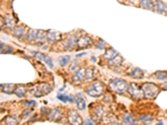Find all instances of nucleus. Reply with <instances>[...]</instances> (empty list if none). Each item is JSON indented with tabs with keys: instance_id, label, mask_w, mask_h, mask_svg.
I'll return each instance as SVG.
<instances>
[{
	"instance_id": "obj_1",
	"label": "nucleus",
	"mask_w": 167,
	"mask_h": 125,
	"mask_svg": "<svg viewBox=\"0 0 167 125\" xmlns=\"http://www.w3.org/2000/svg\"><path fill=\"white\" fill-rule=\"evenodd\" d=\"M142 90L143 93L147 98H155L158 95L160 92V88L157 85L154 84L152 83H145L142 85Z\"/></svg>"
},
{
	"instance_id": "obj_2",
	"label": "nucleus",
	"mask_w": 167,
	"mask_h": 125,
	"mask_svg": "<svg viewBox=\"0 0 167 125\" xmlns=\"http://www.w3.org/2000/svg\"><path fill=\"white\" fill-rule=\"evenodd\" d=\"M109 86L113 91H115L119 94H122L124 92H125L126 89L128 88V84L126 81L121 79H115L110 80Z\"/></svg>"
},
{
	"instance_id": "obj_3",
	"label": "nucleus",
	"mask_w": 167,
	"mask_h": 125,
	"mask_svg": "<svg viewBox=\"0 0 167 125\" xmlns=\"http://www.w3.org/2000/svg\"><path fill=\"white\" fill-rule=\"evenodd\" d=\"M104 90V86L101 82H95L87 89V94L91 97H100L103 94Z\"/></svg>"
},
{
	"instance_id": "obj_4",
	"label": "nucleus",
	"mask_w": 167,
	"mask_h": 125,
	"mask_svg": "<svg viewBox=\"0 0 167 125\" xmlns=\"http://www.w3.org/2000/svg\"><path fill=\"white\" fill-rule=\"evenodd\" d=\"M51 91V87L48 83H41L38 84L35 88H33L31 90V93L38 98H40L42 96L49 94Z\"/></svg>"
},
{
	"instance_id": "obj_5",
	"label": "nucleus",
	"mask_w": 167,
	"mask_h": 125,
	"mask_svg": "<svg viewBox=\"0 0 167 125\" xmlns=\"http://www.w3.org/2000/svg\"><path fill=\"white\" fill-rule=\"evenodd\" d=\"M128 91H129L130 94H131L133 98H141L145 95L142 88L135 83H131V85L128 87Z\"/></svg>"
},
{
	"instance_id": "obj_6",
	"label": "nucleus",
	"mask_w": 167,
	"mask_h": 125,
	"mask_svg": "<svg viewBox=\"0 0 167 125\" xmlns=\"http://www.w3.org/2000/svg\"><path fill=\"white\" fill-rule=\"evenodd\" d=\"M68 119L69 124L72 125H81L82 124V118L80 114L75 110H71L69 112Z\"/></svg>"
},
{
	"instance_id": "obj_7",
	"label": "nucleus",
	"mask_w": 167,
	"mask_h": 125,
	"mask_svg": "<svg viewBox=\"0 0 167 125\" xmlns=\"http://www.w3.org/2000/svg\"><path fill=\"white\" fill-rule=\"evenodd\" d=\"M154 8L155 9V11L160 13V14L167 13V3H164L161 0H156L155 4H154Z\"/></svg>"
},
{
	"instance_id": "obj_8",
	"label": "nucleus",
	"mask_w": 167,
	"mask_h": 125,
	"mask_svg": "<svg viewBox=\"0 0 167 125\" xmlns=\"http://www.w3.org/2000/svg\"><path fill=\"white\" fill-rule=\"evenodd\" d=\"M91 38L89 36H81V37L77 40V46L80 48H87L89 45L91 44Z\"/></svg>"
},
{
	"instance_id": "obj_9",
	"label": "nucleus",
	"mask_w": 167,
	"mask_h": 125,
	"mask_svg": "<svg viewBox=\"0 0 167 125\" xmlns=\"http://www.w3.org/2000/svg\"><path fill=\"white\" fill-rule=\"evenodd\" d=\"M65 46L68 50H73L77 46V38L74 36L69 37L65 43Z\"/></svg>"
},
{
	"instance_id": "obj_10",
	"label": "nucleus",
	"mask_w": 167,
	"mask_h": 125,
	"mask_svg": "<svg viewBox=\"0 0 167 125\" xmlns=\"http://www.w3.org/2000/svg\"><path fill=\"white\" fill-rule=\"evenodd\" d=\"M33 53L34 54V56H35L36 58L44 61V62H45V63L49 65V66H50V68H53V67H54L53 61H52V59H51L49 57H48V56L44 55V54H43V53H40V52H34Z\"/></svg>"
},
{
	"instance_id": "obj_11",
	"label": "nucleus",
	"mask_w": 167,
	"mask_h": 125,
	"mask_svg": "<svg viewBox=\"0 0 167 125\" xmlns=\"http://www.w3.org/2000/svg\"><path fill=\"white\" fill-rule=\"evenodd\" d=\"M62 118V113L58 109H54L49 111V118L53 121H58Z\"/></svg>"
},
{
	"instance_id": "obj_12",
	"label": "nucleus",
	"mask_w": 167,
	"mask_h": 125,
	"mask_svg": "<svg viewBox=\"0 0 167 125\" xmlns=\"http://www.w3.org/2000/svg\"><path fill=\"white\" fill-rule=\"evenodd\" d=\"M85 73H86V69L85 68H80V70H78L76 72V74L74 76V81L75 83H79L82 81L85 78Z\"/></svg>"
},
{
	"instance_id": "obj_13",
	"label": "nucleus",
	"mask_w": 167,
	"mask_h": 125,
	"mask_svg": "<svg viewBox=\"0 0 167 125\" xmlns=\"http://www.w3.org/2000/svg\"><path fill=\"white\" fill-rule=\"evenodd\" d=\"M122 118H123V122L124 125H135V118L132 114L125 113L123 115Z\"/></svg>"
},
{
	"instance_id": "obj_14",
	"label": "nucleus",
	"mask_w": 167,
	"mask_h": 125,
	"mask_svg": "<svg viewBox=\"0 0 167 125\" xmlns=\"http://www.w3.org/2000/svg\"><path fill=\"white\" fill-rule=\"evenodd\" d=\"M2 87V90L3 92H4L5 94H11L13 93H14L15 90V84H10V83H5V84H3V85H0Z\"/></svg>"
},
{
	"instance_id": "obj_15",
	"label": "nucleus",
	"mask_w": 167,
	"mask_h": 125,
	"mask_svg": "<svg viewBox=\"0 0 167 125\" xmlns=\"http://www.w3.org/2000/svg\"><path fill=\"white\" fill-rule=\"evenodd\" d=\"M47 39L49 42H55L58 39H60V33L56 31H50L48 34H47Z\"/></svg>"
},
{
	"instance_id": "obj_16",
	"label": "nucleus",
	"mask_w": 167,
	"mask_h": 125,
	"mask_svg": "<svg viewBox=\"0 0 167 125\" xmlns=\"http://www.w3.org/2000/svg\"><path fill=\"white\" fill-rule=\"evenodd\" d=\"M6 125H18L19 124V119L15 116H7L4 118Z\"/></svg>"
},
{
	"instance_id": "obj_17",
	"label": "nucleus",
	"mask_w": 167,
	"mask_h": 125,
	"mask_svg": "<svg viewBox=\"0 0 167 125\" xmlns=\"http://www.w3.org/2000/svg\"><path fill=\"white\" fill-rule=\"evenodd\" d=\"M104 108H103L102 106H99L98 108L95 109V113L93 116V118L95 121H99L100 118L102 117V115L104 114Z\"/></svg>"
},
{
	"instance_id": "obj_18",
	"label": "nucleus",
	"mask_w": 167,
	"mask_h": 125,
	"mask_svg": "<svg viewBox=\"0 0 167 125\" xmlns=\"http://www.w3.org/2000/svg\"><path fill=\"white\" fill-rule=\"evenodd\" d=\"M144 72L140 69V68H135L132 72H131V76L135 79H141L144 78Z\"/></svg>"
},
{
	"instance_id": "obj_19",
	"label": "nucleus",
	"mask_w": 167,
	"mask_h": 125,
	"mask_svg": "<svg viewBox=\"0 0 167 125\" xmlns=\"http://www.w3.org/2000/svg\"><path fill=\"white\" fill-rule=\"evenodd\" d=\"M122 61H123L122 57L120 56L119 54H117L114 59H112L111 60H109V64H110L111 66H119V65L121 64Z\"/></svg>"
},
{
	"instance_id": "obj_20",
	"label": "nucleus",
	"mask_w": 167,
	"mask_h": 125,
	"mask_svg": "<svg viewBox=\"0 0 167 125\" xmlns=\"http://www.w3.org/2000/svg\"><path fill=\"white\" fill-rule=\"evenodd\" d=\"M24 33H25V29L23 26H19V27L15 28L14 31V36L18 38H21L24 35Z\"/></svg>"
},
{
	"instance_id": "obj_21",
	"label": "nucleus",
	"mask_w": 167,
	"mask_h": 125,
	"mask_svg": "<svg viewBox=\"0 0 167 125\" xmlns=\"http://www.w3.org/2000/svg\"><path fill=\"white\" fill-rule=\"evenodd\" d=\"M118 54L117 51H115L114 48H109V49H107L105 53H104V58L106 59H109V60H111L112 59H114L115 56Z\"/></svg>"
},
{
	"instance_id": "obj_22",
	"label": "nucleus",
	"mask_w": 167,
	"mask_h": 125,
	"mask_svg": "<svg viewBox=\"0 0 167 125\" xmlns=\"http://www.w3.org/2000/svg\"><path fill=\"white\" fill-rule=\"evenodd\" d=\"M26 93H27V89H26V88H23L22 86H19V87L15 88L14 94L18 96V97H19V98L23 97V96L26 94Z\"/></svg>"
},
{
	"instance_id": "obj_23",
	"label": "nucleus",
	"mask_w": 167,
	"mask_h": 125,
	"mask_svg": "<svg viewBox=\"0 0 167 125\" xmlns=\"http://www.w3.org/2000/svg\"><path fill=\"white\" fill-rule=\"evenodd\" d=\"M140 7L145 9H151L154 7L151 0H141L140 1Z\"/></svg>"
},
{
	"instance_id": "obj_24",
	"label": "nucleus",
	"mask_w": 167,
	"mask_h": 125,
	"mask_svg": "<svg viewBox=\"0 0 167 125\" xmlns=\"http://www.w3.org/2000/svg\"><path fill=\"white\" fill-rule=\"evenodd\" d=\"M14 24V21L13 18L9 15H7L4 18V25L8 29H13Z\"/></svg>"
},
{
	"instance_id": "obj_25",
	"label": "nucleus",
	"mask_w": 167,
	"mask_h": 125,
	"mask_svg": "<svg viewBox=\"0 0 167 125\" xmlns=\"http://www.w3.org/2000/svg\"><path fill=\"white\" fill-rule=\"evenodd\" d=\"M70 59H71V57H70L69 55L62 56V57H60V58H59V59H58L59 64H60V65H61L62 67L66 66V65H67V64L69 63Z\"/></svg>"
},
{
	"instance_id": "obj_26",
	"label": "nucleus",
	"mask_w": 167,
	"mask_h": 125,
	"mask_svg": "<svg viewBox=\"0 0 167 125\" xmlns=\"http://www.w3.org/2000/svg\"><path fill=\"white\" fill-rule=\"evenodd\" d=\"M76 103H77V108L80 109V110H85V108H86V103L85 101L84 100V98H78L77 101H76Z\"/></svg>"
},
{
	"instance_id": "obj_27",
	"label": "nucleus",
	"mask_w": 167,
	"mask_h": 125,
	"mask_svg": "<svg viewBox=\"0 0 167 125\" xmlns=\"http://www.w3.org/2000/svg\"><path fill=\"white\" fill-rule=\"evenodd\" d=\"M47 37L46 32H44L43 30H37V35H36V40H44L45 38Z\"/></svg>"
},
{
	"instance_id": "obj_28",
	"label": "nucleus",
	"mask_w": 167,
	"mask_h": 125,
	"mask_svg": "<svg viewBox=\"0 0 167 125\" xmlns=\"http://www.w3.org/2000/svg\"><path fill=\"white\" fill-rule=\"evenodd\" d=\"M36 35H37V30L31 29L29 31V33L27 35V38L28 40H36Z\"/></svg>"
},
{
	"instance_id": "obj_29",
	"label": "nucleus",
	"mask_w": 167,
	"mask_h": 125,
	"mask_svg": "<svg viewBox=\"0 0 167 125\" xmlns=\"http://www.w3.org/2000/svg\"><path fill=\"white\" fill-rule=\"evenodd\" d=\"M155 75L156 79H158L159 80H166V79H167V73H166V72L159 71V72L155 73Z\"/></svg>"
},
{
	"instance_id": "obj_30",
	"label": "nucleus",
	"mask_w": 167,
	"mask_h": 125,
	"mask_svg": "<svg viewBox=\"0 0 167 125\" xmlns=\"http://www.w3.org/2000/svg\"><path fill=\"white\" fill-rule=\"evenodd\" d=\"M140 120L141 122H144V123H149V122H151L153 120V118L150 115H142L140 116Z\"/></svg>"
},
{
	"instance_id": "obj_31",
	"label": "nucleus",
	"mask_w": 167,
	"mask_h": 125,
	"mask_svg": "<svg viewBox=\"0 0 167 125\" xmlns=\"http://www.w3.org/2000/svg\"><path fill=\"white\" fill-rule=\"evenodd\" d=\"M85 78H87L88 79H92V78H93V70H92V69H90V68L86 69Z\"/></svg>"
},
{
	"instance_id": "obj_32",
	"label": "nucleus",
	"mask_w": 167,
	"mask_h": 125,
	"mask_svg": "<svg viewBox=\"0 0 167 125\" xmlns=\"http://www.w3.org/2000/svg\"><path fill=\"white\" fill-rule=\"evenodd\" d=\"M58 98L59 99V100H61L62 102H64V103H67V102H69V96L58 95Z\"/></svg>"
},
{
	"instance_id": "obj_33",
	"label": "nucleus",
	"mask_w": 167,
	"mask_h": 125,
	"mask_svg": "<svg viewBox=\"0 0 167 125\" xmlns=\"http://www.w3.org/2000/svg\"><path fill=\"white\" fill-rule=\"evenodd\" d=\"M69 69H70L71 71H76V70L78 69V64H77V63H75V62L72 63L70 67H69Z\"/></svg>"
},
{
	"instance_id": "obj_34",
	"label": "nucleus",
	"mask_w": 167,
	"mask_h": 125,
	"mask_svg": "<svg viewBox=\"0 0 167 125\" xmlns=\"http://www.w3.org/2000/svg\"><path fill=\"white\" fill-rule=\"evenodd\" d=\"M104 45H105V42H101V43H98L96 44V48H99V49H103L104 48Z\"/></svg>"
},
{
	"instance_id": "obj_35",
	"label": "nucleus",
	"mask_w": 167,
	"mask_h": 125,
	"mask_svg": "<svg viewBox=\"0 0 167 125\" xmlns=\"http://www.w3.org/2000/svg\"><path fill=\"white\" fill-rule=\"evenodd\" d=\"M30 113H31V112H30L29 110L25 111V112L23 113V118H26V117H28L29 114H30Z\"/></svg>"
},
{
	"instance_id": "obj_36",
	"label": "nucleus",
	"mask_w": 167,
	"mask_h": 125,
	"mask_svg": "<svg viewBox=\"0 0 167 125\" xmlns=\"http://www.w3.org/2000/svg\"><path fill=\"white\" fill-rule=\"evenodd\" d=\"M11 52H13V48H8L6 50H3V51L2 52L3 53H11Z\"/></svg>"
},
{
	"instance_id": "obj_37",
	"label": "nucleus",
	"mask_w": 167,
	"mask_h": 125,
	"mask_svg": "<svg viewBox=\"0 0 167 125\" xmlns=\"http://www.w3.org/2000/svg\"><path fill=\"white\" fill-rule=\"evenodd\" d=\"M3 25H4V19L2 18H0V30L3 27Z\"/></svg>"
},
{
	"instance_id": "obj_38",
	"label": "nucleus",
	"mask_w": 167,
	"mask_h": 125,
	"mask_svg": "<svg viewBox=\"0 0 167 125\" xmlns=\"http://www.w3.org/2000/svg\"><path fill=\"white\" fill-rule=\"evenodd\" d=\"M85 125H94L93 124V123L90 121V119H85Z\"/></svg>"
},
{
	"instance_id": "obj_39",
	"label": "nucleus",
	"mask_w": 167,
	"mask_h": 125,
	"mask_svg": "<svg viewBox=\"0 0 167 125\" xmlns=\"http://www.w3.org/2000/svg\"><path fill=\"white\" fill-rule=\"evenodd\" d=\"M25 103H26L25 104L30 105V106H32V105H35V102H34V101H26Z\"/></svg>"
},
{
	"instance_id": "obj_40",
	"label": "nucleus",
	"mask_w": 167,
	"mask_h": 125,
	"mask_svg": "<svg viewBox=\"0 0 167 125\" xmlns=\"http://www.w3.org/2000/svg\"><path fill=\"white\" fill-rule=\"evenodd\" d=\"M85 54H86V53H80V54L76 55V58H80V57L83 56V55H85Z\"/></svg>"
},
{
	"instance_id": "obj_41",
	"label": "nucleus",
	"mask_w": 167,
	"mask_h": 125,
	"mask_svg": "<svg viewBox=\"0 0 167 125\" xmlns=\"http://www.w3.org/2000/svg\"><path fill=\"white\" fill-rule=\"evenodd\" d=\"M3 47H4V44H3V43H2V42H0V50H1Z\"/></svg>"
},
{
	"instance_id": "obj_42",
	"label": "nucleus",
	"mask_w": 167,
	"mask_h": 125,
	"mask_svg": "<svg viewBox=\"0 0 167 125\" xmlns=\"http://www.w3.org/2000/svg\"><path fill=\"white\" fill-rule=\"evenodd\" d=\"M111 125H121L119 122H115V123H113Z\"/></svg>"
},
{
	"instance_id": "obj_43",
	"label": "nucleus",
	"mask_w": 167,
	"mask_h": 125,
	"mask_svg": "<svg viewBox=\"0 0 167 125\" xmlns=\"http://www.w3.org/2000/svg\"><path fill=\"white\" fill-rule=\"evenodd\" d=\"M163 88H164L165 90H167V83H166V84L163 86Z\"/></svg>"
},
{
	"instance_id": "obj_44",
	"label": "nucleus",
	"mask_w": 167,
	"mask_h": 125,
	"mask_svg": "<svg viewBox=\"0 0 167 125\" xmlns=\"http://www.w3.org/2000/svg\"><path fill=\"white\" fill-rule=\"evenodd\" d=\"M164 124H163V123H161V122H160V124H155V125H163Z\"/></svg>"
}]
</instances>
